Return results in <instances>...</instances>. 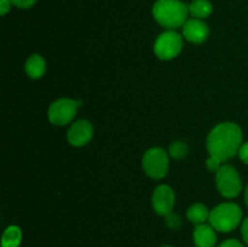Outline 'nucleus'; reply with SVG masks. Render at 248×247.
I'll use <instances>...</instances> for the list:
<instances>
[{"label":"nucleus","instance_id":"423d86ee","mask_svg":"<svg viewBox=\"0 0 248 247\" xmlns=\"http://www.w3.org/2000/svg\"><path fill=\"white\" fill-rule=\"evenodd\" d=\"M142 165L150 178L161 179L169 171V155L161 148H152L143 156Z\"/></svg>","mask_w":248,"mask_h":247},{"label":"nucleus","instance_id":"2eb2a0df","mask_svg":"<svg viewBox=\"0 0 248 247\" xmlns=\"http://www.w3.org/2000/svg\"><path fill=\"white\" fill-rule=\"evenodd\" d=\"M22 242V230L17 225H10L1 237V247H19Z\"/></svg>","mask_w":248,"mask_h":247},{"label":"nucleus","instance_id":"39448f33","mask_svg":"<svg viewBox=\"0 0 248 247\" xmlns=\"http://www.w3.org/2000/svg\"><path fill=\"white\" fill-rule=\"evenodd\" d=\"M183 48V38L174 31H166L160 34L154 44V52L157 58L170 61L177 57Z\"/></svg>","mask_w":248,"mask_h":247},{"label":"nucleus","instance_id":"4be33fe9","mask_svg":"<svg viewBox=\"0 0 248 247\" xmlns=\"http://www.w3.org/2000/svg\"><path fill=\"white\" fill-rule=\"evenodd\" d=\"M239 155L240 159H241L245 164L248 165V142L241 145V148H240L239 150Z\"/></svg>","mask_w":248,"mask_h":247},{"label":"nucleus","instance_id":"1a4fd4ad","mask_svg":"<svg viewBox=\"0 0 248 247\" xmlns=\"http://www.w3.org/2000/svg\"><path fill=\"white\" fill-rule=\"evenodd\" d=\"M93 127L87 120H78L70 126L68 131V142L74 147H82L92 139Z\"/></svg>","mask_w":248,"mask_h":247},{"label":"nucleus","instance_id":"6ab92c4d","mask_svg":"<svg viewBox=\"0 0 248 247\" xmlns=\"http://www.w3.org/2000/svg\"><path fill=\"white\" fill-rule=\"evenodd\" d=\"M12 4L16 7L19 9H29V7L33 6L38 0H11Z\"/></svg>","mask_w":248,"mask_h":247},{"label":"nucleus","instance_id":"0eeeda50","mask_svg":"<svg viewBox=\"0 0 248 247\" xmlns=\"http://www.w3.org/2000/svg\"><path fill=\"white\" fill-rule=\"evenodd\" d=\"M81 102L70 98H61L53 102L48 108V120L57 126H64L74 119L78 107Z\"/></svg>","mask_w":248,"mask_h":247},{"label":"nucleus","instance_id":"a211bd4d","mask_svg":"<svg viewBox=\"0 0 248 247\" xmlns=\"http://www.w3.org/2000/svg\"><path fill=\"white\" fill-rule=\"evenodd\" d=\"M166 224L171 229H178L182 224L181 217L177 215H173V213H170V215L166 216Z\"/></svg>","mask_w":248,"mask_h":247},{"label":"nucleus","instance_id":"7ed1b4c3","mask_svg":"<svg viewBox=\"0 0 248 247\" xmlns=\"http://www.w3.org/2000/svg\"><path fill=\"white\" fill-rule=\"evenodd\" d=\"M241 219L242 210L240 206L232 202H225L220 203L211 211L208 222L217 232H229L236 229L237 225L241 223Z\"/></svg>","mask_w":248,"mask_h":247},{"label":"nucleus","instance_id":"aec40b11","mask_svg":"<svg viewBox=\"0 0 248 247\" xmlns=\"http://www.w3.org/2000/svg\"><path fill=\"white\" fill-rule=\"evenodd\" d=\"M12 5L14 4H12L11 0H0V14H1V16H5L11 10Z\"/></svg>","mask_w":248,"mask_h":247},{"label":"nucleus","instance_id":"ddd939ff","mask_svg":"<svg viewBox=\"0 0 248 247\" xmlns=\"http://www.w3.org/2000/svg\"><path fill=\"white\" fill-rule=\"evenodd\" d=\"M211 211L202 203H194L186 211V217L195 225H200L210 219Z\"/></svg>","mask_w":248,"mask_h":247},{"label":"nucleus","instance_id":"dca6fc26","mask_svg":"<svg viewBox=\"0 0 248 247\" xmlns=\"http://www.w3.org/2000/svg\"><path fill=\"white\" fill-rule=\"evenodd\" d=\"M189 152V148L186 143L183 142H174L170 148V154L174 159H182L186 156Z\"/></svg>","mask_w":248,"mask_h":247},{"label":"nucleus","instance_id":"5701e85b","mask_svg":"<svg viewBox=\"0 0 248 247\" xmlns=\"http://www.w3.org/2000/svg\"><path fill=\"white\" fill-rule=\"evenodd\" d=\"M241 234H242V237H244L245 244H246L248 246V217L244 220V222H242Z\"/></svg>","mask_w":248,"mask_h":247},{"label":"nucleus","instance_id":"b1692460","mask_svg":"<svg viewBox=\"0 0 248 247\" xmlns=\"http://www.w3.org/2000/svg\"><path fill=\"white\" fill-rule=\"evenodd\" d=\"M245 202H246V205L248 207V184H247L246 189H245Z\"/></svg>","mask_w":248,"mask_h":247},{"label":"nucleus","instance_id":"412c9836","mask_svg":"<svg viewBox=\"0 0 248 247\" xmlns=\"http://www.w3.org/2000/svg\"><path fill=\"white\" fill-rule=\"evenodd\" d=\"M218 247H245V246L242 245V242L239 241V240L229 239V240H225V241H223Z\"/></svg>","mask_w":248,"mask_h":247},{"label":"nucleus","instance_id":"f3484780","mask_svg":"<svg viewBox=\"0 0 248 247\" xmlns=\"http://www.w3.org/2000/svg\"><path fill=\"white\" fill-rule=\"evenodd\" d=\"M222 166H223L222 161H220V160H218L217 157H215V156H211L210 155V157L206 160V167H207L208 171H211V172H217Z\"/></svg>","mask_w":248,"mask_h":247},{"label":"nucleus","instance_id":"20e7f679","mask_svg":"<svg viewBox=\"0 0 248 247\" xmlns=\"http://www.w3.org/2000/svg\"><path fill=\"white\" fill-rule=\"evenodd\" d=\"M216 184L224 198L232 199L239 195L242 189L241 177L236 169L230 165H223L216 172Z\"/></svg>","mask_w":248,"mask_h":247},{"label":"nucleus","instance_id":"6e6552de","mask_svg":"<svg viewBox=\"0 0 248 247\" xmlns=\"http://www.w3.org/2000/svg\"><path fill=\"white\" fill-rule=\"evenodd\" d=\"M174 201H176V196L171 186L162 184L155 188L152 196V205L157 215L166 217L167 215L172 213Z\"/></svg>","mask_w":248,"mask_h":247},{"label":"nucleus","instance_id":"f257e3e1","mask_svg":"<svg viewBox=\"0 0 248 247\" xmlns=\"http://www.w3.org/2000/svg\"><path fill=\"white\" fill-rule=\"evenodd\" d=\"M242 145V130L234 123H223L216 126L207 137V150L211 156L222 162L232 159Z\"/></svg>","mask_w":248,"mask_h":247},{"label":"nucleus","instance_id":"9d476101","mask_svg":"<svg viewBox=\"0 0 248 247\" xmlns=\"http://www.w3.org/2000/svg\"><path fill=\"white\" fill-rule=\"evenodd\" d=\"M210 29L203 19L191 18L184 23L183 35L188 41L194 44H201L208 38Z\"/></svg>","mask_w":248,"mask_h":247},{"label":"nucleus","instance_id":"f03ea898","mask_svg":"<svg viewBox=\"0 0 248 247\" xmlns=\"http://www.w3.org/2000/svg\"><path fill=\"white\" fill-rule=\"evenodd\" d=\"M153 17L169 31L183 27L188 21L189 5L181 0H156L153 5Z\"/></svg>","mask_w":248,"mask_h":247},{"label":"nucleus","instance_id":"393cba45","mask_svg":"<svg viewBox=\"0 0 248 247\" xmlns=\"http://www.w3.org/2000/svg\"><path fill=\"white\" fill-rule=\"evenodd\" d=\"M161 247H173V246H170V245H164V246H161Z\"/></svg>","mask_w":248,"mask_h":247},{"label":"nucleus","instance_id":"4468645a","mask_svg":"<svg viewBox=\"0 0 248 247\" xmlns=\"http://www.w3.org/2000/svg\"><path fill=\"white\" fill-rule=\"evenodd\" d=\"M213 11V6L210 0H193L189 5V14L194 18L203 19L210 16Z\"/></svg>","mask_w":248,"mask_h":247},{"label":"nucleus","instance_id":"f8f14e48","mask_svg":"<svg viewBox=\"0 0 248 247\" xmlns=\"http://www.w3.org/2000/svg\"><path fill=\"white\" fill-rule=\"evenodd\" d=\"M26 73L31 79H40L46 72V62L40 55H33L27 60Z\"/></svg>","mask_w":248,"mask_h":247},{"label":"nucleus","instance_id":"9b49d317","mask_svg":"<svg viewBox=\"0 0 248 247\" xmlns=\"http://www.w3.org/2000/svg\"><path fill=\"white\" fill-rule=\"evenodd\" d=\"M194 242L196 247H215L217 242V234L216 229L211 224L196 225L193 234Z\"/></svg>","mask_w":248,"mask_h":247}]
</instances>
